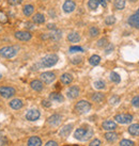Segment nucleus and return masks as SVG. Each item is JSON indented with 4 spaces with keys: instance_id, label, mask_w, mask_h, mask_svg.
Here are the masks:
<instances>
[{
    "instance_id": "f257e3e1",
    "label": "nucleus",
    "mask_w": 139,
    "mask_h": 146,
    "mask_svg": "<svg viewBox=\"0 0 139 146\" xmlns=\"http://www.w3.org/2000/svg\"><path fill=\"white\" fill-rule=\"evenodd\" d=\"M92 135H93V130L91 128H78L74 133L75 139L79 141H88L90 138H92Z\"/></svg>"
},
{
    "instance_id": "f03ea898",
    "label": "nucleus",
    "mask_w": 139,
    "mask_h": 146,
    "mask_svg": "<svg viewBox=\"0 0 139 146\" xmlns=\"http://www.w3.org/2000/svg\"><path fill=\"white\" fill-rule=\"evenodd\" d=\"M17 50L18 48L17 47H11V46H8V47H3V48L0 49V56L3 58H7V59H12L16 56Z\"/></svg>"
},
{
    "instance_id": "7ed1b4c3",
    "label": "nucleus",
    "mask_w": 139,
    "mask_h": 146,
    "mask_svg": "<svg viewBox=\"0 0 139 146\" xmlns=\"http://www.w3.org/2000/svg\"><path fill=\"white\" fill-rule=\"evenodd\" d=\"M58 60H59L58 56H56V54H48V56L44 57L41 60V65L43 67H51V66L57 64Z\"/></svg>"
},
{
    "instance_id": "20e7f679",
    "label": "nucleus",
    "mask_w": 139,
    "mask_h": 146,
    "mask_svg": "<svg viewBox=\"0 0 139 146\" xmlns=\"http://www.w3.org/2000/svg\"><path fill=\"white\" fill-rule=\"evenodd\" d=\"M91 109V105L86 100H80L78 102L75 106V110L77 111V113L79 114H85L87 112H89Z\"/></svg>"
},
{
    "instance_id": "39448f33",
    "label": "nucleus",
    "mask_w": 139,
    "mask_h": 146,
    "mask_svg": "<svg viewBox=\"0 0 139 146\" xmlns=\"http://www.w3.org/2000/svg\"><path fill=\"white\" fill-rule=\"evenodd\" d=\"M0 95L3 98H10L15 95V89L12 86H1L0 88Z\"/></svg>"
},
{
    "instance_id": "423d86ee",
    "label": "nucleus",
    "mask_w": 139,
    "mask_h": 146,
    "mask_svg": "<svg viewBox=\"0 0 139 146\" xmlns=\"http://www.w3.org/2000/svg\"><path fill=\"white\" fill-rule=\"evenodd\" d=\"M115 119L120 124H128L133 121V115H131V114H118L115 116Z\"/></svg>"
},
{
    "instance_id": "0eeeda50",
    "label": "nucleus",
    "mask_w": 139,
    "mask_h": 146,
    "mask_svg": "<svg viewBox=\"0 0 139 146\" xmlns=\"http://www.w3.org/2000/svg\"><path fill=\"white\" fill-rule=\"evenodd\" d=\"M56 79V75L51 72H46V73H43L41 74V80L44 83L46 84H49V83H51Z\"/></svg>"
},
{
    "instance_id": "6e6552de",
    "label": "nucleus",
    "mask_w": 139,
    "mask_h": 146,
    "mask_svg": "<svg viewBox=\"0 0 139 146\" xmlns=\"http://www.w3.org/2000/svg\"><path fill=\"white\" fill-rule=\"evenodd\" d=\"M40 116H41V113H40V111L37 109L29 110L28 112H27V114H26V118H27L28 121H31V122L39 119Z\"/></svg>"
},
{
    "instance_id": "1a4fd4ad",
    "label": "nucleus",
    "mask_w": 139,
    "mask_h": 146,
    "mask_svg": "<svg viewBox=\"0 0 139 146\" xmlns=\"http://www.w3.org/2000/svg\"><path fill=\"white\" fill-rule=\"evenodd\" d=\"M128 24L131 25L132 27H134V28L139 29V9L137 10V12L135 14H133L128 18Z\"/></svg>"
},
{
    "instance_id": "9d476101",
    "label": "nucleus",
    "mask_w": 139,
    "mask_h": 146,
    "mask_svg": "<svg viewBox=\"0 0 139 146\" xmlns=\"http://www.w3.org/2000/svg\"><path fill=\"white\" fill-rule=\"evenodd\" d=\"M31 34L27 31H17L15 33V37H16L17 40H19V41H24V42H27L29 40H31Z\"/></svg>"
},
{
    "instance_id": "9b49d317",
    "label": "nucleus",
    "mask_w": 139,
    "mask_h": 146,
    "mask_svg": "<svg viewBox=\"0 0 139 146\" xmlns=\"http://www.w3.org/2000/svg\"><path fill=\"white\" fill-rule=\"evenodd\" d=\"M76 8V4L73 0H66L65 2L63 3V11L65 13H71L73 12Z\"/></svg>"
},
{
    "instance_id": "f8f14e48",
    "label": "nucleus",
    "mask_w": 139,
    "mask_h": 146,
    "mask_svg": "<svg viewBox=\"0 0 139 146\" xmlns=\"http://www.w3.org/2000/svg\"><path fill=\"white\" fill-rule=\"evenodd\" d=\"M61 119H62L61 115H59V114H53V115H51V116L48 118V124L50 126L56 127V126H58L61 123Z\"/></svg>"
},
{
    "instance_id": "ddd939ff",
    "label": "nucleus",
    "mask_w": 139,
    "mask_h": 146,
    "mask_svg": "<svg viewBox=\"0 0 139 146\" xmlns=\"http://www.w3.org/2000/svg\"><path fill=\"white\" fill-rule=\"evenodd\" d=\"M102 126L103 129L108 130V131H112V130H115L117 128V124L115 122H112V121H105L103 123Z\"/></svg>"
},
{
    "instance_id": "4468645a",
    "label": "nucleus",
    "mask_w": 139,
    "mask_h": 146,
    "mask_svg": "<svg viewBox=\"0 0 139 146\" xmlns=\"http://www.w3.org/2000/svg\"><path fill=\"white\" fill-rule=\"evenodd\" d=\"M78 95H79V89H78L77 86H72V88H70L67 90V96H69V98L74 99V98L78 97Z\"/></svg>"
},
{
    "instance_id": "2eb2a0df",
    "label": "nucleus",
    "mask_w": 139,
    "mask_h": 146,
    "mask_svg": "<svg viewBox=\"0 0 139 146\" xmlns=\"http://www.w3.org/2000/svg\"><path fill=\"white\" fill-rule=\"evenodd\" d=\"M28 146H41L42 145V140L39 137H31L28 140Z\"/></svg>"
},
{
    "instance_id": "dca6fc26",
    "label": "nucleus",
    "mask_w": 139,
    "mask_h": 146,
    "mask_svg": "<svg viewBox=\"0 0 139 146\" xmlns=\"http://www.w3.org/2000/svg\"><path fill=\"white\" fill-rule=\"evenodd\" d=\"M49 99L55 102H62L64 100V98H63V96H62L61 94L56 93V92H53V93H51L49 95Z\"/></svg>"
},
{
    "instance_id": "f3484780",
    "label": "nucleus",
    "mask_w": 139,
    "mask_h": 146,
    "mask_svg": "<svg viewBox=\"0 0 139 146\" xmlns=\"http://www.w3.org/2000/svg\"><path fill=\"white\" fill-rule=\"evenodd\" d=\"M72 128H73V125L72 124H69V125H65L61 130H60V135L61 137H67L70 133H71V131H72Z\"/></svg>"
},
{
    "instance_id": "a211bd4d",
    "label": "nucleus",
    "mask_w": 139,
    "mask_h": 146,
    "mask_svg": "<svg viewBox=\"0 0 139 146\" xmlns=\"http://www.w3.org/2000/svg\"><path fill=\"white\" fill-rule=\"evenodd\" d=\"M30 85H31V88H32L34 91H37V92H41L42 90H43V83H42L40 80H33V81H31Z\"/></svg>"
},
{
    "instance_id": "6ab92c4d",
    "label": "nucleus",
    "mask_w": 139,
    "mask_h": 146,
    "mask_svg": "<svg viewBox=\"0 0 139 146\" xmlns=\"http://www.w3.org/2000/svg\"><path fill=\"white\" fill-rule=\"evenodd\" d=\"M10 107L14 110L21 109V107H23V102H21V99H13V100L10 102Z\"/></svg>"
},
{
    "instance_id": "aec40b11",
    "label": "nucleus",
    "mask_w": 139,
    "mask_h": 146,
    "mask_svg": "<svg viewBox=\"0 0 139 146\" xmlns=\"http://www.w3.org/2000/svg\"><path fill=\"white\" fill-rule=\"evenodd\" d=\"M67 40H69L71 43H78L80 41V36L77 32H71L67 35Z\"/></svg>"
},
{
    "instance_id": "412c9836",
    "label": "nucleus",
    "mask_w": 139,
    "mask_h": 146,
    "mask_svg": "<svg viewBox=\"0 0 139 146\" xmlns=\"http://www.w3.org/2000/svg\"><path fill=\"white\" fill-rule=\"evenodd\" d=\"M49 40H53V41H58L61 38V31L60 30H53L51 33H49Z\"/></svg>"
},
{
    "instance_id": "4be33fe9",
    "label": "nucleus",
    "mask_w": 139,
    "mask_h": 146,
    "mask_svg": "<svg viewBox=\"0 0 139 146\" xmlns=\"http://www.w3.org/2000/svg\"><path fill=\"white\" fill-rule=\"evenodd\" d=\"M32 19H33V23H35V24H37V25H41L45 21V17H44V15L41 14V13H37V14H35V15L33 16Z\"/></svg>"
},
{
    "instance_id": "5701e85b",
    "label": "nucleus",
    "mask_w": 139,
    "mask_h": 146,
    "mask_svg": "<svg viewBox=\"0 0 139 146\" xmlns=\"http://www.w3.org/2000/svg\"><path fill=\"white\" fill-rule=\"evenodd\" d=\"M128 132L132 135H139V124H134L128 127Z\"/></svg>"
},
{
    "instance_id": "b1692460",
    "label": "nucleus",
    "mask_w": 139,
    "mask_h": 146,
    "mask_svg": "<svg viewBox=\"0 0 139 146\" xmlns=\"http://www.w3.org/2000/svg\"><path fill=\"white\" fill-rule=\"evenodd\" d=\"M105 139H106L108 142H115V141H117V139H118V134L116 133V132H107L105 134Z\"/></svg>"
},
{
    "instance_id": "393cba45",
    "label": "nucleus",
    "mask_w": 139,
    "mask_h": 146,
    "mask_svg": "<svg viewBox=\"0 0 139 146\" xmlns=\"http://www.w3.org/2000/svg\"><path fill=\"white\" fill-rule=\"evenodd\" d=\"M61 81H62V83H64V84H70L71 82L73 81V77H72V75H70V74H63L61 76Z\"/></svg>"
},
{
    "instance_id": "a878e982",
    "label": "nucleus",
    "mask_w": 139,
    "mask_h": 146,
    "mask_svg": "<svg viewBox=\"0 0 139 146\" xmlns=\"http://www.w3.org/2000/svg\"><path fill=\"white\" fill-rule=\"evenodd\" d=\"M24 14L26 16H30V15H32L33 11H34V8H33V5L31 4H27V5H25L24 7Z\"/></svg>"
},
{
    "instance_id": "bb28decb",
    "label": "nucleus",
    "mask_w": 139,
    "mask_h": 146,
    "mask_svg": "<svg viewBox=\"0 0 139 146\" xmlns=\"http://www.w3.org/2000/svg\"><path fill=\"white\" fill-rule=\"evenodd\" d=\"M104 98H105V96H104V94L102 93H94L93 96H92V100L95 102H101L104 100Z\"/></svg>"
},
{
    "instance_id": "cd10ccee",
    "label": "nucleus",
    "mask_w": 139,
    "mask_h": 146,
    "mask_svg": "<svg viewBox=\"0 0 139 146\" xmlns=\"http://www.w3.org/2000/svg\"><path fill=\"white\" fill-rule=\"evenodd\" d=\"M125 2L126 0H115V8L117 10H123L125 8Z\"/></svg>"
},
{
    "instance_id": "c85d7f7f",
    "label": "nucleus",
    "mask_w": 139,
    "mask_h": 146,
    "mask_svg": "<svg viewBox=\"0 0 139 146\" xmlns=\"http://www.w3.org/2000/svg\"><path fill=\"white\" fill-rule=\"evenodd\" d=\"M100 62H101V58L98 57V56H92V57L89 59V63H90L91 65H93V66H95V65H98L100 64Z\"/></svg>"
},
{
    "instance_id": "c756f323",
    "label": "nucleus",
    "mask_w": 139,
    "mask_h": 146,
    "mask_svg": "<svg viewBox=\"0 0 139 146\" xmlns=\"http://www.w3.org/2000/svg\"><path fill=\"white\" fill-rule=\"evenodd\" d=\"M110 79L112 82H115V83H119V82L121 81V78L119 76V74L115 73V72H112L110 74Z\"/></svg>"
},
{
    "instance_id": "7c9ffc66",
    "label": "nucleus",
    "mask_w": 139,
    "mask_h": 146,
    "mask_svg": "<svg viewBox=\"0 0 139 146\" xmlns=\"http://www.w3.org/2000/svg\"><path fill=\"white\" fill-rule=\"evenodd\" d=\"M98 0H89V2H88V7H89V9H91V10H96V9H98Z\"/></svg>"
},
{
    "instance_id": "2f4dec72",
    "label": "nucleus",
    "mask_w": 139,
    "mask_h": 146,
    "mask_svg": "<svg viewBox=\"0 0 139 146\" xmlns=\"http://www.w3.org/2000/svg\"><path fill=\"white\" fill-rule=\"evenodd\" d=\"M94 88L98 90H102L105 88V82L102 81V80H98V81L94 82Z\"/></svg>"
},
{
    "instance_id": "473e14b6",
    "label": "nucleus",
    "mask_w": 139,
    "mask_h": 146,
    "mask_svg": "<svg viewBox=\"0 0 139 146\" xmlns=\"http://www.w3.org/2000/svg\"><path fill=\"white\" fill-rule=\"evenodd\" d=\"M134 142L133 141H130V140H122L120 142V146H134Z\"/></svg>"
},
{
    "instance_id": "72a5a7b5",
    "label": "nucleus",
    "mask_w": 139,
    "mask_h": 146,
    "mask_svg": "<svg viewBox=\"0 0 139 146\" xmlns=\"http://www.w3.org/2000/svg\"><path fill=\"white\" fill-rule=\"evenodd\" d=\"M107 45H108V41H107V38H105V37L101 38V40L98 42V47H104V46H107Z\"/></svg>"
},
{
    "instance_id": "f704fd0d",
    "label": "nucleus",
    "mask_w": 139,
    "mask_h": 146,
    "mask_svg": "<svg viewBox=\"0 0 139 146\" xmlns=\"http://www.w3.org/2000/svg\"><path fill=\"white\" fill-rule=\"evenodd\" d=\"M89 33H90V35L92 37L96 36V35L98 34V29L95 28V27H91L90 30H89Z\"/></svg>"
},
{
    "instance_id": "c9c22d12",
    "label": "nucleus",
    "mask_w": 139,
    "mask_h": 146,
    "mask_svg": "<svg viewBox=\"0 0 139 146\" xmlns=\"http://www.w3.org/2000/svg\"><path fill=\"white\" fill-rule=\"evenodd\" d=\"M7 21H8V17L5 15V13L0 11V23H1V24H5Z\"/></svg>"
},
{
    "instance_id": "e433bc0d",
    "label": "nucleus",
    "mask_w": 139,
    "mask_h": 146,
    "mask_svg": "<svg viewBox=\"0 0 139 146\" xmlns=\"http://www.w3.org/2000/svg\"><path fill=\"white\" fill-rule=\"evenodd\" d=\"M105 23H106V25H114L116 23V18L114 16H108L106 17Z\"/></svg>"
},
{
    "instance_id": "4c0bfd02",
    "label": "nucleus",
    "mask_w": 139,
    "mask_h": 146,
    "mask_svg": "<svg viewBox=\"0 0 139 146\" xmlns=\"http://www.w3.org/2000/svg\"><path fill=\"white\" fill-rule=\"evenodd\" d=\"M77 51H82V48L79 46H72L70 48V52H77Z\"/></svg>"
},
{
    "instance_id": "58836bf2",
    "label": "nucleus",
    "mask_w": 139,
    "mask_h": 146,
    "mask_svg": "<svg viewBox=\"0 0 139 146\" xmlns=\"http://www.w3.org/2000/svg\"><path fill=\"white\" fill-rule=\"evenodd\" d=\"M119 102H120V98H119L118 96H112V97L110 98V100H109V102H110L111 105H117Z\"/></svg>"
},
{
    "instance_id": "ea45409f",
    "label": "nucleus",
    "mask_w": 139,
    "mask_h": 146,
    "mask_svg": "<svg viewBox=\"0 0 139 146\" xmlns=\"http://www.w3.org/2000/svg\"><path fill=\"white\" fill-rule=\"evenodd\" d=\"M132 104H133V106H134V107H137V108H139V95H138V96H135V97L133 98Z\"/></svg>"
},
{
    "instance_id": "a19ab883",
    "label": "nucleus",
    "mask_w": 139,
    "mask_h": 146,
    "mask_svg": "<svg viewBox=\"0 0 139 146\" xmlns=\"http://www.w3.org/2000/svg\"><path fill=\"white\" fill-rule=\"evenodd\" d=\"M89 146H101V141H100L98 139H95V140H93V141L90 143Z\"/></svg>"
},
{
    "instance_id": "79ce46f5",
    "label": "nucleus",
    "mask_w": 139,
    "mask_h": 146,
    "mask_svg": "<svg viewBox=\"0 0 139 146\" xmlns=\"http://www.w3.org/2000/svg\"><path fill=\"white\" fill-rule=\"evenodd\" d=\"M23 1V0H8V2L11 5H17V4H19Z\"/></svg>"
},
{
    "instance_id": "37998d69",
    "label": "nucleus",
    "mask_w": 139,
    "mask_h": 146,
    "mask_svg": "<svg viewBox=\"0 0 139 146\" xmlns=\"http://www.w3.org/2000/svg\"><path fill=\"white\" fill-rule=\"evenodd\" d=\"M45 146H58L57 142H55V141H48V142L46 143Z\"/></svg>"
},
{
    "instance_id": "c03bdc74",
    "label": "nucleus",
    "mask_w": 139,
    "mask_h": 146,
    "mask_svg": "<svg viewBox=\"0 0 139 146\" xmlns=\"http://www.w3.org/2000/svg\"><path fill=\"white\" fill-rule=\"evenodd\" d=\"M42 105L44 106V107H46V108H49V107L51 106V104L49 102H47V100H43V102H42Z\"/></svg>"
},
{
    "instance_id": "a18cd8bd",
    "label": "nucleus",
    "mask_w": 139,
    "mask_h": 146,
    "mask_svg": "<svg viewBox=\"0 0 139 146\" xmlns=\"http://www.w3.org/2000/svg\"><path fill=\"white\" fill-rule=\"evenodd\" d=\"M98 3L102 4V7H104V8H106V5H107L106 0H98Z\"/></svg>"
},
{
    "instance_id": "49530a36",
    "label": "nucleus",
    "mask_w": 139,
    "mask_h": 146,
    "mask_svg": "<svg viewBox=\"0 0 139 146\" xmlns=\"http://www.w3.org/2000/svg\"><path fill=\"white\" fill-rule=\"evenodd\" d=\"M112 49H114V46H112V45H110V47H108V48L105 50V52H106V53H110Z\"/></svg>"
},
{
    "instance_id": "de8ad7c7",
    "label": "nucleus",
    "mask_w": 139,
    "mask_h": 146,
    "mask_svg": "<svg viewBox=\"0 0 139 146\" xmlns=\"http://www.w3.org/2000/svg\"><path fill=\"white\" fill-rule=\"evenodd\" d=\"M47 28H48V29H53V30H56V25H53V24H48V26H47Z\"/></svg>"
},
{
    "instance_id": "09e8293b",
    "label": "nucleus",
    "mask_w": 139,
    "mask_h": 146,
    "mask_svg": "<svg viewBox=\"0 0 139 146\" xmlns=\"http://www.w3.org/2000/svg\"><path fill=\"white\" fill-rule=\"evenodd\" d=\"M79 62H82V58H76V59H74L73 60V63H79Z\"/></svg>"
},
{
    "instance_id": "8fccbe9b",
    "label": "nucleus",
    "mask_w": 139,
    "mask_h": 146,
    "mask_svg": "<svg viewBox=\"0 0 139 146\" xmlns=\"http://www.w3.org/2000/svg\"><path fill=\"white\" fill-rule=\"evenodd\" d=\"M32 27H33L32 24H30V23H28V24H27V28H30V29H31Z\"/></svg>"
},
{
    "instance_id": "3c124183",
    "label": "nucleus",
    "mask_w": 139,
    "mask_h": 146,
    "mask_svg": "<svg viewBox=\"0 0 139 146\" xmlns=\"http://www.w3.org/2000/svg\"><path fill=\"white\" fill-rule=\"evenodd\" d=\"M64 146H78V145H64Z\"/></svg>"
},
{
    "instance_id": "603ef678",
    "label": "nucleus",
    "mask_w": 139,
    "mask_h": 146,
    "mask_svg": "<svg viewBox=\"0 0 139 146\" xmlns=\"http://www.w3.org/2000/svg\"><path fill=\"white\" fill-rule=\"evenodd\" d=\"M1 78H2V75H1V74H0V80H1Z\"/></svg>"
},
{
    "instance_id": "864d4df0",
    "label": "nucleus",
    "mask_w": 139,
    "mask_h": 146,
    "mask_svg": "<svg viewBox=\"0 0 139 146\" xmlns=\"http://www.w3.org/2000/svg\"><path fill=\"white\" fill-rule=\"evenodd\" d=\"M130 1H132V2H134V1H136V0H130Z\"/></svg>"
}]
</instances>
